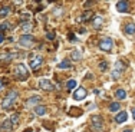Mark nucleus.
Wrapping results in <instances>:
<instances>
[{
  "mask_svg": "<svg viewBox=\"0 0 135 132\" xmlns=\"http://www.w3.org/2000/svg\"><path fill=\"white\" fill-rule=\"evenodd\" d=\"M19 98V95H17V92L16 91H10L7 93V96H6V99L3 101V104H2V108L3 109H12L13 108V105H15V102H16V99Z\"/></svg>",
  "mask_w": 135,
  "mask_h": 132,
  "instance_id": "nucleus-1",
  "label": "nucleus"
},
{
  "mask_svg": "<svg viewBox=\"0 0 135 132\" xmlns=\"http://www.w3.org/2000/svg\"><path fill=\"white\" fill-rule=\"evenodd\" d=\"M15 76H16L19 80H26L27 76H29V72H27L26 65H23V63H19V65H16V67H15Z\"/></svg>",
  "mask_w": 135,
  "mask_h": 132,
  "instance_id": "nucleus-2",
  "label": "nucleus"
},
{
  "mask_svg": "<svg viewBox=\"0 0 135 132\" xmlns=\"http://www.w3.org/2000/svg\"><path fill=\"white\" fill-rule=\"evenodd\" d=\"M127 69V65H125L122 60H118L114 65V70H112V79H119V76L124 73V70Z\"/></svg>",
  "mask_w": 135,
  "mask_h": 132,
  "instance_id": "nucleus-3",
  "label": "nucleus"
},
{
  "mask_svg": "<svg viewBox=\"0 0 135 132\" xmlns=\"http://www.w3.org/2000/svg\"><path fill=\"white\" fill-rule=\"evenodd\" d=\"M17 124H19V115H12L10 118L6 119L2 124V128H4V129H13L15 126H17Z\"/></svg>",
  "mask_w": 135,
  "mask_h": 132,
  "instance_id": "nucleus-4",
  "label": "nucleus"
},
{
  "mask_svg": "<svg viewBox=\"0 0 135 132\" xmlns=\"http://www.w3.org/2000/svg\"><path fill=\"white\" fill-rule=\"evenodd\" d=\"M29 65H30V69H32V70L40 69V66L43 65V57H42L40 55H33V56L30 57V62H29Z\"/></svg>",
  "mask_w": 135,
  "mask_h": 132,
  "instance_id": "nucleus-5",
  "label": "nucleus"
},
{
  "mask_svg": "<svg viewBox=\"0 0 135 132\" xmlns=\"http://www.w3.org/2000/svg\"><path fill=\"white\" fill-rule=\"evenodd\" d=\"M91 122H92V128H94V131H96V132L104 131V121H102V116L94 115V116L91 118Z\"/></svg>",
  "mask_w": 135,
  "mask_h": 132,
  "instance_id": "nucleus-6",
  "label": "nucleus"
},
{
  "mask_svg": "<svg viewBox=\"0 0 135 132\" xmlns=\"http://www.w3.org/2000/svg\"><path fill=\"white\" fill-rule=\"evenodd\" d=\"M112 46H114V40L111 37H105V39H102L99 42V49L104 50V52H111Z\"/></svg>",
  "mask_w": 135,
  "mask_h": 132,
  "instance_id": "nucleus-7",
  "label": "nucleus"
},
{
  "mask_svg": "<svg viewBox=\"0 0 135 132\" xmlns=\"http://www.w3.org/2000/svg\"><path fill=\"white\" fill-rule=\"evenodd\" d=\"M33 36L32 35H23V36H20V39H19V45H20L22 47H30L32 45H33Z\"/></svg>",
  "mask_w": 135,
  "mask_h": 132,
  "instance_id": "nucleus-8",
  "label": "nucleus"
},
{
  "mask_svg": "<svg viewBox=\"0 0 135 132\" xmlns=\"http://www.w3.org/2000/svg\"><path fill=\"white\" fill-rule=\"evenodd\" d=\"M86 95H88V92H86L85 88H78L73 92V99H75V101H83V99L86 98Z\"/></svg>",
  "mask_w": 135,
  "mask_h": 132,
  "instance_id": "nucleus-9",
  "label": "nucleus"
},
{
  "mask_svg": "<svg viewBox=\"0 0 135 132\" xmlns=\"http://www.w3.org/2000/svg\"><path fill=\"white\" fill-rule=\"evenodd\" d=\"M39 86L42 89H45V91H53L55 89V85L49 79H40L39 80Z\"/></svg>",
  "mask_w": 135,
  "mask_h": 132,
  "instance_id": "nucleus-10",
  "label": "nucleus"
},
{
  "mask_svg": "<svg viewBox=\"0 0 135 132\" xmlns=\"http://www.w3.org/2000/svg\"><path fill=\"white\" fill-rule=\"evenodd\" d=\"M117 10L119 12V13H128V12H129V3L124 2V0L118 2L117 3Z\"/></svg>",
  "mask_w": 135,
  "mask_h": 132,
  "instance_id": "nucleus-11",
  "label": "nucleus"
},
{
  "mask_svg": "<svg viewBox=\"0 0 135 132\" xmlns=\"http://www.w3.org/2000/svg\"><path fill=\"white\" fill-rule=\"evenodd\" d=\"M127 119H128V114L125 111H121V112H118V114L115 115V122H117V124L127 122Z\"/></svg>",
  "mask_w": 135,
  "mask_h": 132,
  "instance_id": "nucleus-12",
  "label": "nucleus"
},
{
  "mask_svg": "<svg viewBox=\"0 0 135 132\" xmlns=\"http://www.w3.org/2000/svg\"><path fill=\"white\" fill-rule=\"evenodd\" d=\"M47 109L46 106H42V105H37L36 108H35V114L37 115V116H43V115H46Z\"/></svg>",
  "mask_w": 135,
  "mask_h": 132,
  "instance_id": "nucleus-13",
  "label": "nucleus"
},
{
  "mask_svg": "<svg viewBox=\"0 0 135 132\" xmlns=\"http://www.w3.org/2000/svg\"><path fill=\"white\" fill-rule=\"evenodd\" d=\"M124 32L127 35H134L135 33V23H127L124 27Z\"/></svg>",
  "mask_w": 135,
  "mask_h": 132,
  "instance_id": "nucleus-14",
  "label": "nucleus"
},
{
  "mask_svg": "<svg viewBox=\"0 0 135 132\" xmlns=\"http://www.w3.org/2000/svg\"><path fill=\"white\" fill-rule=\"evenodd\" d=\"M39 102H40V96H37V95L36 96H32V98L27 101V106H35V108H36Z\"/></svg>",
  "mask_w": 135,
  "mask_h": 132,
  "instance_id": "nucleus-15",
  "label": "nucleus"
},
{
  "mask_svg": "<svg viewBox=\"0 0 135 132\" xmlns=\"http://www.w3.org/2000/svg\"><path fill=\"white\" fill-rule=\"evenodd\" d=\"M9 13H10V7H9V6L2 7V9H0V19H4Z\"/></svg>",
  "mask_w": 135,
  "mask_h": 132,
  "instance_id": "nucleus-16",
  "label": "nucleus"
},
{
  "mask_svg": "<svg viewBox=\"0 0 135 132\" xmlns=\"http://www.w3.org/2000/svg\"><path fill=\"white\" fill-rule=\"evenodd\" d=\"M70 66H72V65H70V62H69L68 59L62 60V62H60L59 65H57V67H59V69H69Z\"/></svg>",
  "mask_w": 135,
  "mask_h": 132,
  "instance_id": "nucleus-17",
  "label": "nucleus"
},
{
  "mask_svg": "<svg viewBox=\"0 0 135 132\" xmlns=\"http://www.w3.org/2000/svg\"><path fill=\"white\" fill-rule=\"evenodd\" d=\"M32 29H33V25H32V23H29V22L22 23V30H23V32H30Z\"/></svg>",
  "mask_w": 135,
  "mask_h": 132,
  "instance_id": "nucleus-18",
  "label": "nucleus"
},
{
  "mask_svg": "<svg viewBox=\"0 0 135 132\" xmlns=\"http://www.w3.org/2000/svg\"><path fill=\"white\" fill-rule=\"evenodd\" d=\"M115 95H117L118 99H125L127 98V92H125L124 89H118V91L115 92Z\"/></svg>",
  "mask_w": 135,
  "mask_h": 132,
  "instance_id": "nucleus-19",
  "label": "nucleus"
},
{
  "mask_svg": "<svg viewBox=\"0 0 135 132\" xmlns=\"http://www.w3.org/2000/svg\"><path fill=\"white\" fill-rule=\"evenodd\" d=\"M91 17H92V12H91V10H86L85 13L82 14V22H88V20H91Z\"/></svg>",
  "mask_w": 135,
  "mask_h": 132,
  "instance_id": "nucleus-20",
  "label": "nucleus"
},
{
  "mask_svg": "<svg viewBox=\"0 0 135 132\" xmlns=\"http://www.w3.org/2000/svg\"><path fill=\"white\" fill-rule=\"evenodd\" d=\"M70 57H72L73 60H79L82 57V55H81V52L79 50H73L72 53H70Z\"/></svg>",
  "mask_w": 135,
  "mask_h": 132,
  "instance_id": "nucleus-21",
  "label": "nucleus"
},
{
  "mask_svg": "<svg viewBox=\"0 0 135 132\" xmlns=\"http://www.w3.org/2000/svg\"><path fill=\"white\" fill-rule=\"evenodd\" d=\"M119 108H121V105L118 104V102H114V104L109 105V111H111V112H117Z\"/></svg>",
  "mask_w": 135,
  "mask_h": 132,
  "instance_id": "nucleus-22",
  "label": "nucleus"
},
{
  "mask_svg": "<svg viewBox=\"0 0 135 132\" xmlns=\"http://www.w3.org/2000/svg\"><path fill=\"white\" fill-rule=\"evenodd\" d=\"M66 88H68V89H73V88H76V80H75V79H70V80H68V83H66Z\"/></svg>",
  "mask_w": 135,
  "mask_h": 132,
  "instance_id": "nucleus-23",
  "label": "nucleus"
},
{
  "mask_svg": "<svg viewBox=\"0 0 135 132\" xmlns=\"http://www.w3.org/2000/svg\"><path fill=\"white\" fill-rule=\"evenodd\" d=\"M101 25H102V17H101V16H96V17L94 19V26L95 27H99Z\"/></svg>",
  "mask_w": 135,
  "mask_h": 132,
  "instance_id": "nucleus-24",
  "label": "nucleus"
},
{
  "mask_svg": "<svg viewBox=\"0 0 135 132\" xmlns=\"http://www.w3.org/2000/svg\"><path fill=\"white\" fill-rule=\"evenodd\" d=\"M107 67H108V63L107 62H102L101 65H99V69H101L102 72H105V70H107Z\"/></svg>",
  "mask_w": 135,
  "mask_h": 132,
  "instance_id": "nucleus-25",
  "label": "nucleus"
},
{
  "mask_svg": "<svg viewBox=\"0 0 135 132\" xmlns=\"http://www.w3.org/2000/svg\"><path fill=\"white\" fill-rule=\"evenodd\" d=\"M3 40H4V36H3V35H2V33H0V43H2V42H3Z\"/></svg>",
  "mask_w": 135,
  "mask_h": 132,
  "instance_id": "nucleus-26",
  "label": "nucleus"
},
{
  "mask_svg": "<svg viewBox=\"0 0 135 132\" xmlns=\"http://www.w3.org/2000/svg\"><path fill=\"white\" fill-rule=\"evenodd\" d=\"M131 111H132V116H134V119H135V106H134L132 109H131Z\"/></svg>",
  "mask_w": 135,
  "mask_h": 132,
  "instance_id": "nucleus-27",
  "label": "nucleus"
},
{
  "mask_svg": "<svg viewBox=\"0 0 135 132\" xmlns=\"http://www.w3.org/2000/svg\"><path fill=\"white\" fill-rule=\"evenodd\" d=\"M47 37H49V39H53L55 36H53V33H49V35H47Z\"/></svg>",
  "mask_w": 135,
  "mask_h": 132,
  "instance_id": "nucleus-28",
  "label": "nucleus"
},
{
  "mask_svg": "<svg viewBox=\"0 0 135 132\" xmlns=\"http://www.w3.org/2000/svg\"><path fill=\"white\" fill-rule=\"evenodd\" d=\"M3 89V80H0V91Z\"/></svg>",
  "mask_w": 135,
  "mask_h": 132,
  "instance_id": "nucleus-29",
  "label": "nucleus"
},
{
  "mask_svg": "<svg viewBox=\"0 0 135 132\" xmlns=\"http://www.w3.org/2000/svg\"><path fill=\"white\" fill-rule=\"evenodd\" d=\"M124 132H132V131H131V129H125Z\"/></svg>",
  "mask_w": 135,
  "mask_h": 132,
  "instance_id": "nucleus-30",
  "label": "nucleus"
}]
</instances>
